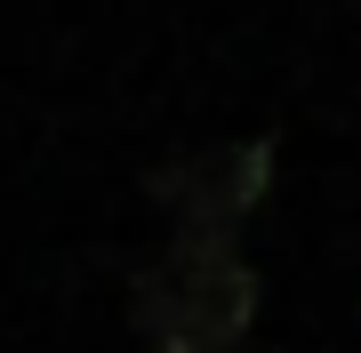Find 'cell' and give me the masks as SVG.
<instances>
[{"instance_id":"obj_1","label":"cell","mask_w":361,"mask_h":353,"mask_svg":"<svg viewBox=\"0 0 361 353\" xmlns=\"http://www.w3.org/2000/svg\"><path fill=\"white\" fill-rule=\"evenodd\" d=\"M129 329L145 353H241L257 329V265L241 241H169L129 281Z\"/></svg>"},{"instance_id":"obj_2","label":"cell","mask_w":361,"mask_h":353,"mask_svg":"<svg viewBox=\"0 0 361 353\" xmlns=\"http://www.w3.org/2000/svg\"><path fill=\"white\" fill-rule=\"evenodd\" d=\"M145 193L161 201V217L177 225V241H233L257 201L273 193V137H233V144H193L185 161L145 177Z\"/></svg>"}]
</instances>
